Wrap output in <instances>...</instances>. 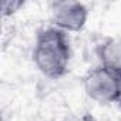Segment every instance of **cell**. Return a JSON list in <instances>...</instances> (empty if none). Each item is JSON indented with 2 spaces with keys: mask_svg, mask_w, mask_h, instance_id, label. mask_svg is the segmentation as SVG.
Returning a JSON list of instances; mask_svg holds the SVG:
<instances>
[{
  "mask_svg": "<svg viewBox=\"0 0 121 121\" xmlns=\"http://www.w3.org/2000/svg\"><path fill=\"white\" fill-rule=\"evenodd\" d=\"M81 121H97L91 114H84L83 115V118H81Z\"/></svg>",
  "mask_w": 121,
  "mask_h": 121,
  "instance_id": "8992f818",
  "label": "cell"
},
{
  "mask_svg": "<svg viewBox=\"0 0 121 121\" xmlns=\"http://www.w3.org/2000/svg\"><path fill=\"white\" fill-rule=\"evenodd\" d=\"M23 6H24V3L19 2V0H3L2 2V14H3V17L13 16Z\"/></svg>",
  "mask_w": 121,
  "mask_h": 121,
  "instance_id": "5b68a950",
  "label": "cell"
},
{
  "mask_svg": "<svg viewBox=\"0 0 121 121\" xmlns=\"http://www.w3.org/2000/svg\"><path fill=\"white\" fill-rule=\"evenodd\" d=\"M71 44L69 34L50 26L37 31L33 47L36 69L50 80H58L69 73L71 63Z\"/></svg>",
  "mask_w": 121,
  "mask_h": 121,
  "instance_id": "6da1fadb",
  "label": "cell"
},
{
  "mask_svg": "<svg viewBox=\"0 0 121 121\" xmlns=\"http://www.w3.org/2000/svg\"><path fill=\"white\" fill-rule=\"evenodd\" d=\"M51 24L64 33H77L83 30L88 20V9L80 2H53L50 6Z\"/></svg>",
  "mask_w": 121,
  "mask_h": 121,
  "instance_id": "3957f363",
  "label": "cell"
},
{
  "mask_svg": "<svg viewBox=\"0 0 121 121\" xmlns=\"http://www.w3.org/2000/svg\"><path fill=\"white\" fill-rule=\"evenodd\" d=\"M118 105H120V108H121V100H120V101H118Z\"/></svg>",
  "mask_w": 121,
  "mask_h": 121,
  "instance_id": "52a82bcc",
  "label": "cell"
},
{
  "mask_svg": "<svg viewBox=\"0 0 121 121\" xmlns=\"http://www.w3.org/2000/svg\"><path fill=\"white\" fill-rule=\"evenodd\" d=\"M83 88L87 97L97 104H118L121 100V78L101 66L84 76Z\"/></svg>",
  "mask_w": 121,
  "mask_h": 121,
  "instance_id": "7a4b0ae2",
  "label": "cell"
},
{
  "mask_svg": "<svg viewBox=\"0 0 121 121\" xmlns=\"http://www.w3.org/2000/svg\"><path fill=\"white\" fill-rule=\"evenodd\" d=\"M100 66L121 78V37H107L97 48Z\"/></svg>",
  "mask_w": 121,
  "mask_h": 121,
  "instance_id": "277c9868",
  "label": "cell"
}]
</instances>
